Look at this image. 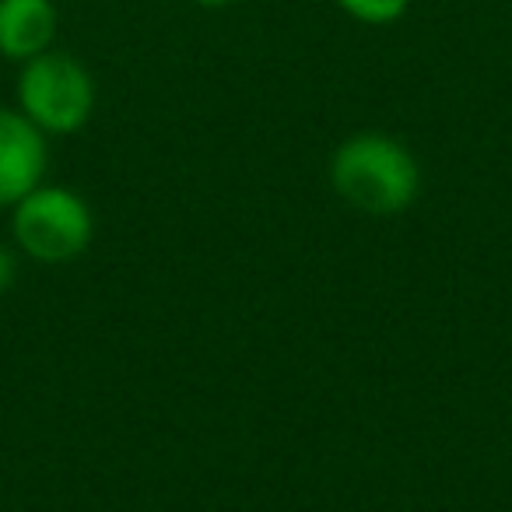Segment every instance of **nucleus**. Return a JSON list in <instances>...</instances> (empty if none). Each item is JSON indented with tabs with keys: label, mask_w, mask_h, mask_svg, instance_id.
<instances>
[{
	"label": "nucleus",
	"mask_w": 512,
	"mask_h": 512,
	"mask_svg": "<svg viewBox=\"0 0 512 512\" xmlns=\"http://www.w3.org/2000/svg\"><path fill=\"white\" fill-rule=\"evenodd\" d=\"M18 109L46 137H71L95 113V78L74 53L53 46L18 71Z\"/></svg>",
	"instance_id": "nucleus-3"
},
{
	"label": "nucleus",
	"mask_w": 512,
	"mask_h": 512,
	"mask_svg": "<svg viewBox=\"0 0 512 512\" xmlns=\"http://www.w3.org/2000/svg\"><path fill=\"white\" fill-rule=\"evenodd\" d=\"M11 235L29 260L60 267L92 246L95 218L78 190L43 183L11 207Z\"/></svg>",
	"instance_id": "nucleus-2"
},
{
	"label": "nucleus",
	"mask_w": 512,
	"mask_h": 512,
	"mask_svg": "<svg viewBox=\"0 0 512 512\" xmlns=\"http://www.w3.org/2000/svg\"><path fill=\"white\" fill-rule=\"evenodd\" d=\"M15 278H18V260H15V253H11V249L0 246V295L11 292V285H15Z\"/></svg>",
	"instance_id": "nucleus-7"
},
{
	"label": "nucleus",
	"mask_w": 512,
	"mask_h": 512,
	"mask_svg": "<svg viewBox=\"0 0 512 512\" xmlns=\"http://www.w3.org/2000/svg\"><path fill=\"white\" fill-rule=\"evenodd\" d=\"M197 8H207V11H221V8H232L235 0H190Z\"/></svg>",
	"instance_id": "nucleus-8"
},
{
	"label": "nucleus",
	"mask_w": 512,
	"mask_h": 512,
	"mask_svg": "<svg viewBox=\"0 0 512 512\" xmlns=\"http://www.w3.org/2000/svg\"><path fill=\"white\" fill-rule=\"evenodd\" d=\"M337 8L358 25H372V29H383V25H397L400 18L411 11V0H334Z\"/></svg>",
	"instance_id": "nucleus-6"
},
{
	"label": "nucleus",
	"mask_w": 512,
	"mask_h": 512,
	"mask_svg": "<svg viewBox=\"0 0 512 512\" xmlns=\"http://www.w3.org/2000/svg\"><path fill=\"white\" fill-rule=\"evenodd\" d=\"M334 193L369 218H397L421 193V162L400 137L362 130L344 137L327 165Z\"/></svg>",
	"instance_id": "nucleus-1"
},
{
	"label": "nucleus",
	"mask_w": 512,
	"mask_h": 512,
	"mask_svg": "<svg viewBox=\"0 0 512 512\" xmlns=\"http://www.w3.org/2000/svg\"><path fill=\"white\" fill-rule=\"evenodd\" d=\"M60 8L53 0H0V57L29 64L57 46Z\"/></svg>",
	"instance_id": "nucleus-5"
},
{
	"label": "nucleus",
	"mask_w": 512,
	"mask_h": 512,
	"mask_svg": "<svg viewBox=\"0 0 512 512\" xmlns=\"http://www.w3.org/2000/svg\"><path fill=\"white\" fill-rule=\"evenodd\" d=\"M46 169H50L46 134L18 106H0V207H15L36 186H43Z\"/></svg>",
	"instance_id": "nucleus-4"
}]
</instances>
